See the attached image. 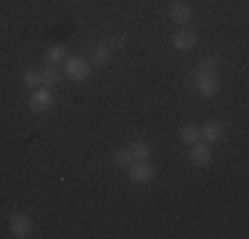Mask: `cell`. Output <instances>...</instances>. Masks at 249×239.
<instances>
[{
    "instance_id": "52a82bcc",
    "label": "cell",
    "mask_w": 249,
    "mask_h": 239,
    "mask_svg": "<svg viewBox=\"0 0 249 239\" xmlns=\"http://www.w3.org/2000/svg\"><path fill=\"white\" fill-rule=\"evenodd\" d=\"M196 40H199V35L194 32L191 27H180L173 38H170V45H173L175 51H180V53H188L194 45H196Z\"/></svg>"
},
{
    "instance_id": "e0dca14e",
    "label": "cell",
    "mask_w": 249,
    "mask_h": 239,
    "mask_svg": "<svg viewBox=\"0 0 249 239\" xmlns=\"http://www.w3.org/2000/svg\"><path fill=\"white\" fill-rule=\"evenodd\" d=\"M111 162H114L117 167H122V170H124V167H127L130 162H133V157H130V149H127V146H124V149H117V152L111 154Z\"/></svg>"
},
{
    "instance_id": "2e32d148",
    "label": "cell",
    "mask_w": 249,
    "mask_h": 239,
    "mask_svg": "<svg viewBox=\"0 0 249 239\" xmlns=\"http://www.w3.org/2000/svg\"><path fill=\"white\" fill-rule=\"evenodd\" d=\"M217 67H220V59H217L215 53H207V56L199 59V69L201 72H217Z\"/></svg>"
},
{
    "instance_id": "ba28073f",
    "label": "cell",
    "mask_w": 249,
    "mask_h": 239,
    "mask_svg": "<svg viewBox=\"0 0 249 239\" xmlns=\"http://www.w3.org/2000/svg\"><path fill=\"white\" fill-rule=\"evenodd\" d=\"M201 133V141H207L210 146H215V143H220L225 139V125L220 122V120H210V122H204L199 128Z\"/></svg>"
},
{
    "instance_id": "7c38bea8",
    "label": "cell",
    "mask_w": 249,
    "mask_h": 239,
    "mask_svg": "<svg viewBox=\"0 0 249 239\" xmlns=\"http://www.w3.org/2000/svg\"><path fill=\"white\" fill-rule=\"evenodd\" d=\"M40 75H43V85L45 88H51V85H58L61 82V69L56 67V64H45L43 69H40Z\"/></svg>"
},
{
    "instance_id": "6da1fadb",
    "label": "cell",
    "mask_w": 249,
    "mask_h": 239,
    "mask_svg": "<svg viewBox=\"0 0 249 239\" xmlns=\"http://www.w3.org/2000/svg\"><path fill=\"white\" fill-rule=\"evenodd\" d=\"M191 88L196 91L199 96H204V99H212V96H217L220 93V88H223V82H220V77H217V72H201L196 69L191 75Z\"/></svg>"
},
{
    "instance_id": "5bb4252c",
    "label": "cell",
    "mask_w": 249,
    "mask_h": 239,
    "mask_svg": "<svg viewBox=\"0 0 249 239\" xmlns=\"http://www.w3.org/2000/svg\"><path fill=\"white\" fill-rule=\"evenodd\" d=\"M21 85L29 88V91H35V88L43 85V75H40V69H27L24 77H21Z\"/></svg>"
},
{
    "instance_id": "9c48e42d",
    "label": "cell",
    "mask_w": 249,
    "mask_h": 239,
    "mask_svg": "<svg viewBox=\"0 0 249 239\" xmlns=\"http://www.w3.org/2000/svg\"><path fill=\"white\" fill-rule=\"evenodd\" d=\"M167 16H170V21L178 24V27H188L191 19H194V8L188 3H183V0H175V3L170 5Z\"/></svg>"
},
{
    "instance_id": "7a4b0ae2",
    "label": "cell",
    "mask_w": 249,
    "mask_h": 239,
    "mask_svg": "<svg viewBox=\"0 0 249 239\" xmlns=\"http://www.w3.org/2000/svg\"><path fill=\"white\" fill-rule=\"evenodd\" d=\"M90 72H93V64L85 56H67L61 64V75L72 82H85L90 77Z\"/></svg>"
},
{
    "instance_id": "ac0fdd59",
    "label": "cell",
    "mask_w": 249,
    "mask_h": 239,
    "mask_svg": "<svg viewBox=\"0 0 249 239\" xmlns=\"http://www.w3.org/2000/svg\"><path fill=\"white\" fill-rule=\"evenodd\" d=\"M106 45H109V51H122V48L127 45V38H124V35H117V38H111Z\"/></svg>"
},
{
    "instance_id": "8fae6325",
    "label": "cell",
    "mask_w": 249,
    "mask_h": 239,
    "mask_svg": "<svg viewBox=\"0 0 249 239\" xmlns=\"http://www.w3.org/2000/svg\"><path fill=\"white\" fill-rule=\"evenodd\" d=\"M127 149H130V157L133 159H151V154H154L149 141H133Z\"/></svg>"
},
{
    "instance_id": "277c9868",
    "label": "cell",
    "mask_w": 249,
    "mask_h": 239,
    "mask_svg": "<svg viewBox=\"0 0 249 239\" xmlns=\"http://www.w3.org/2000/svg\"><path fill=\"white\" fill-rule=\"evenodd\" d=\"M27 106H29V112H35V115H45V112L53 106L51 88H45V85L35 88V91L29 93V99H27Z\"/></svg>"
},
{
    "instance_id": "30bf717a",
    "label": "cell",
    "mask_w": 249,
    "mask_h": 239,
    "mask_svg": "<svg viewBox=\"0 0 249 239\" xmlns=\"http://www.w3.org/2000/svg\"><path fill=\"white\" fill-rule=\"evenodd\" d=\"M67 56H69V51H67V45H64V43H56V45L45 48V64H56V67H61Z\"/></svg>"
},
{
    "instance_id": "4fadbf2b",
    "label": "cell",
    "mask_w": 249,
    "mask_h": 239,
    "mask_svg": "<svg viewBox=\"0 0 249 239\" xmlns=\"http://www.w3.org/2000/svg\"><path fill=\"white\" fill-rule=\"evenodd\" d=\"M109 61H111L109 45H98L96 51H93V56H90V64L93 67H109Z\"/></svg>"
},
{
    "instance_id": "3957f363",
    "label": "cell",
    "mask_w": 249,
    "mask_h": 239,
    "mask_svg": "<svg viewBox=\"0 0 249 239\" xmlns=\"http://www.w3.org/2000/svg\"><path fill=\"white\" fill-rule=\"evenodd\" d=\"M124 170H127V178L133 183H149L157 176V167L151 165V159H133Z\"/></svg>"
},
{
    "instance_id": "9a60e30c",
    "label": "cell",
    "mask_w": 249,
    "mask_h": 239,
    "mask_svg": "<svg viewBox=\"0 0 249 239\" xmlns=\"http://www.w3.org/2000/svg\"><path fill=\"white\" fill-rule=\"evenodd\" d=\"M201 139V133H199V125H183L180 128V141L186 143V146H191V143H196Z\"/></svg>"
},
{
    "instance_id": "5b68a950",
    "label": "cell",
    "mask_w": 249,
    "mask_h": 239,
    "mask_svg": "<svg viewBox=\"0 0 249 239\" xmlns=\"http://www.w3.org/2000/svg\"><path fill=\"white\" fill-rule=\"evenodd\" d=\"M32 226L35 223L27 213H14L8 220V234L14 239H27V237H32Z\"/></svg>"
},
{
    "instance_id": "8992f818",
    "label": "cell",
    "mask_w": 249,
    "mask_h": 239,
    "mask_svg": "<svg viewBox=\"0 0 249 239\" xmlns=\"http://www.w3.org/2000/svg\"><path fill=\"white\" fill-rule=\"evenodd\" d=\"M188 159H191V165L194 167H207V165H212V146L207 141H196V143H191L188 146Z\"/></svg>"
}]
</instances>
